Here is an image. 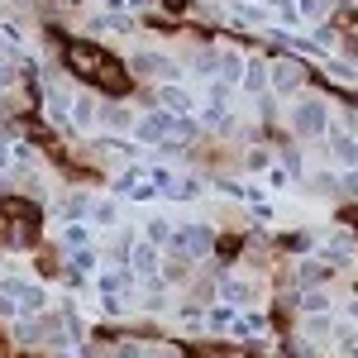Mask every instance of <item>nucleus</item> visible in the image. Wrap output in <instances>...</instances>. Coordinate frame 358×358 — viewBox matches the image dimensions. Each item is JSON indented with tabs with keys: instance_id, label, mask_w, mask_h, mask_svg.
<instances>
[{
	"instance_id": "393cba45",
	"label": "nucleus",
	"mask_w": 358,
	"mask_h": 358,
	"mask_svg": "<svg viewBox=\"0 0 358 358\" xmlns=\"http://www.w3.org/2000/svg\"><path fill=\"white\" fill-rule=\"evenodd\" d=\"M62 239H67V248H86V239H91V234H86V224H77V220H72Z\"/></svg>"
},
{
	"instance_id": "ea45409f",
	"label": "nucleus",
	"mask_w": 358,
	"mask_h": 358,
	"mask_svg": "<svg viewBox=\"0 0 358 358\" xmlns=\"http://www.w3.org/2000/svg\"><path fill=\"white\" fill-rule=\"evenodd\" d=\"M253 5H258V0H253Z\"/></svg>"
},
{
	"instance_id": "423d86ee",
	"label": "nucleus",
	"mask_w": 358,
	"mask_h": 358,
	"mask_svg": "<svg viewBox=\"0 0 358 358\" xmlns=\"http://www.w3.org/2000/svg\"><path fill=\"white\" fill-rule=\"evenodd\" d=\"M172 120H177V115H167V110L138 115V120H134V138H143V143H163V138L172 134Z\"/></svg>"
},
{
	"instance_id": "c756f323",
	"label": "nucleus",
	"mask_w": 358,
	"mask_h": 358,
	"mask_svg": "<svg viewBox=\"0 0 358 358\" xmlns=\"http://www.w3.org/2000/svg\"><path fill=\"white\" fill-rule=\"evenodd\" d=\"M301 15H310V20L330 15V0H301Z\"/></svg>"
},
{
	"instance_id": "7c9ffc66",
	"label": "nucleus",
	"mask_w": 358,
	"mask_h": 358,
	"mask_svg": "<svg viewBox=\"0 0 358 358\" xmlns=\"http://www.w3.org/2000/svg\"><path fill=\"white\" fill-rule=\"evenodd\" d=\"M101 287H106V292H120V287H129V268H124V273H110V277H101Z\"/></svg>"
},
{
	"instance_id": "0eeeda50",
	"label": "nucleus",
	"mask_w": 358,
	"mask_h": 358,
	"mask_svg": "<svg viewBox=\"0 0 358 358\" xmlns=\"http://www.w3.org/2000/svg\"><path fill=\"white\" fill-rule=\"evenodd\" d=\"M306 82V67L296 62V57H282V62H273V91L277 96H296Z\"/></svg>"
},
{
	"instance_id": "ddd939ff",
	"label": "nucleus",
	"mask_w": 358,
	"mask_h": 358,
	"mask_svg": "<svg viewBox=\"0 0 358 358\" xmlns=\"http://www.w3.org/2000/svg\"><path fill=\"white\" fill-rule=\"evenodd\" d=\"M220 62H224V57L215 53V48H196V53L187 57V67H192L196 77H215V72H220Z\"/></svg>"
},
{
	"instance_id": "f704fd0d",
	"label": "nucleus",
	"mask_w": 358,
	"mask_h": 358,
	"mask_svg": "<svg viewBox=\"0 0 358 358\" xmlns=\"http://www.w3.org/2000/svg\"><path fill=\"white\" fill-rule=\"evenodd\" d=\"M10 158H15V153H10V148H5V143H0V167L10 163Z\"/></svg>"
},
{
	"instance_id": "f257e3e1",
	"label": "nucleus",
	"mask_w": 358,
	"mask_h": 358,
	"mask_svg": "<svg viewBox=\"0 0 358 358\" xmlns=\"http://www.w3.org/2000/svg\"><path fill=\"white\" fill-rule=\"evenodd\" d=\"M67 67H72L77 77H91V82L110 86V91L124 86V67H120L115 57H106L101 48H91V43H67Z\"/></svg>"
},
{
	"instance_id": "bb28decb",
	"label": "nucleus",
	"mask_w": 358,
	"mask_h": 358,
	"mask_svg": "<svg viewBox=\"0 0 358 358\" xmlns=\"http://www.w3.org/2000/svg\"><path fill=\"white\" fill-rule=\"evenodd\" d=\"M15 315H20V301H15V296L0 287V320H15Z\"/></svg>"
},
{
	"instance_id": "412c9836",
	"label": "nucleus",
	"mask_w": 358,
	"mask_h": 358,
	"mask_svg": "<svg viewBox=\"0 0 358 358\" xmlns=\"http://www.w3.org/2000/svg\"><path fill=\"white\" fill-rule=\"evenodd\" d=\"M129 253H134V234L124 229V234H115V244H110V258H115V263H129Z\"/></svg>"
},
{
	"instance_id": "39448f33",
	"label": "nucleus",
	"mask_w": 358,
	"mask_h": 358,
	"mask_svg": "<svg viewBox=\"0 0 358 358\" xmlns=\"http://www.w3.org/2000/svg\"><path fill=\"white\" fill-rule=\"evenodd\" d=\"M0 287L20 301V315H38V310H43V287H34V282H24V277H5Z\"/></svg>"
},
{
	"instance_id": "a211bd4d",
	"label": "nucleus",
	"mask_w": 358,
	"mask_h": 358,
	"mask_svg": "<svg viewBox=\"0 0 358 358\" xmlns=\"http://www.w3.org/2000/svg\"><path fill=\"white\" fill-rule=\"evenodd\" d=\"M101 124H106V129H134V115L124 110V106H106V110H101Z\"/></svg>"
},
{
	"instance_id": "72a5a7b5",
	"label": "nucleus",
	"mask_w": 358,
	"mask_h": 358,
	"mask_svg": "<svg viewBox=\"0 0 358 358\" xmlns=\"http://www.w3.org/2000/svg\"><path fill=\"white\" fill-rule=\"evenodd\" d=\"M110 358H138V349H134V344H120V349H115Z\"/></svg>"
},
{
	"instance_id": "f3484780",
	"label": "nucleus",
	"mask_w": 358,
	"mask_h": 358,
	"mask_svg": "<svg viewBox=\"0 0 358 358\" xmlns=\"http://www.w3.org/2000/svg\"><path fill=\"white\" fill-rule=\"evenodd\" d=\"M349 253H354V239H349V234H334L330 244L320 248V258H325V263H344Z\"/></svg>"
},
{
	"instance_id": "2eb2a0df",
	"label": "nucleus",
	"mask_w": 358,
	"mask_h": 358,
	"mask_svg": "<svg viewBox=\"0 0 358 358\" xmlns=\"http://www.w3.org/2000/svg\"><path fill=\"white\" fill-rule=\"evenodd\" d=\"M220 296L229 306H239V301H253V287H248V282H239V277H220Z\"/></svg>"
},
{
	"instance_id": "c9c22d12",
	"label": "nucleus",
	"mask_w": 358,
	"mask_h": 358,
	"mask_svg": "<svg viewBox=\"0 0 358 358\" xmlns=\"http://www.w3.org/2000/svg\"><path fill=\"white\" fill-rule=\"evenodd\" d=\"M349 354H354V358H358V334H349Z\"/></svg>"
},
{
	"instance_id": "f8f14e48",
	"label": "nucleus",
	"mask_w": 358,
	"mask_h": 358,
	"mask_svg": "<svg viewBox=\"0 0 358 358\" xmlns=\"http://www.w3.org/2000/svg\"><path fill=\"white\" fill-rule=\"evenodd\" d=\"M330 263L325 258H310V263H301V273H296V282H301V292H310V287H325L330 282Z\"/></svg>"
},
{
	"instance_id": "2f4dec72",
	"label": "nucleus",
	"mask_w": 358,
	"mask_h": 358,
	"mask_svg": "<svg viewBox=\"0 0 358 358\" xmlns=\"http://www.w3.org/2000/svg\"><path fill=\"white\" fill-rule=\"evenodd\" d=\"M282 163H287L292 177H301V153H296V148H282Z\"/></svg>"
},
{
	"instance_id": "9b49d317",
	"label": "nucleus",
	"mask_w": 358,
	"mask_h": 358,
	"mask_svg": "<svg viewBox=\"0 0 358 358\" xmlns=\"http://www.w3.org/2000/svg\"><path fill=\"white\" fill-rule=\"evenodd\" d=\"M330 134V153L339 158L344 167H358V138L354 134H344V129H325Z\"/></svg>"
},
{
	"instance_id": "f03ea898",
	"label": "nucleus",
	"mask_w": 358,
	"mask_h": 358,
	"mask_svg": "<svg viewBox=\"0 0 358 358\" xmlns=\"http://www.w3.org/2000/svg\"><path fill=\"white\" fill-rule=\"evenodd\" d=\"M325 124H330V110L320 96H301L292 106V134L296 138H325Z\"/></svg>"
},
{
	"instance_id": "b1692460",
	"label": "nucleus",
	"mask_w": 358,
	"mask_h": 358,
	"mask_svg": "<svg viewBox=\"0 0 358 358\" xmlns=\"http://www.w3.org/2000/svg\"><path fill=\"white\" fill-rule=\"evenodd\" d=\"M115 215H120L115 201H96V206H91V220H96V224H115Z\"/></svg>"
},
{
	"instance_id": "5701e85b",
	"label": "nucleus",
	"mask_w": 358,
	"mask_h": 358,
	"mask_svg": "<svg viewBox=\"0 0 358 358\" xmlns=\"http://www.w3.org/2000/svg\"><path fill=\"white\" fill-rule=\"evenodd\" d=\"M310 187L320 196H339V177H334V172H320V177H310Z\"/></svg>"
},
{
	"instance_id": "1a4fd4ad",
	"label": "nucleus",
	"mask_w": 358,
	"mask_h": 358,
	"mask_svg": "<svg viewBox=\"0 0 358 358\" xmlns=\"http://www.w3.org/2000/svg\"><path fill=\"white\" fill-rule=\"evenodd\" d=\"M268 72H273V67H268L263 57H248V62H244V77H239V82H244V96H268V86H273Z\"/></svg>"
},
{
	"instance_id": "473e14b6",
	"label": "nucleus",
	"mask_w": 358,
	"mask_h": 358,
	"mask_svg": "<svg viewBox=\"0 0 358 358\" xmlns=\"http://www.w3.org/2000/svg\"><path fill=\"white\" fill-rule=\"evenodd\" d=\"M158 5H163L167 15H182V10H187V0H158Z\"/></svg>"
},
{
	"instance_id": "e433bc0d",
	"label": "nucleus",
	"mask_w": 358,
	"mask_h": 358,
	"mask_svg": "<svg viewBox=\"0 0 358 358\" xmlns=\"http://www.w3.org/2000/svg\"><path fill=\"white\" fill-rule=\"evenodd\" d=\"M138 5H153V0H129V10H138Z\"/></svg>"
},
{
	"instance_id": "7ed1b4c3",
	"label": "nucleus",
	"mask_w": 358,
	"mask_h": 358,
	"mask_svg": "<svg viewBox=\"0 0 358 358\" xmlns=\"http://www.w3.org/2000/svg\"><path fill=\"white\" fill-rule=\"evenodd\" d=\"M129 72H134V77H153V82L163 86V82H177V77H182V62H172V57H163V53H134L129 57Z\"/></svg>"
},
{
	"instance_id": "c85d7f7f",
	"label": "nucleus",
	"mask_w": 358,
	"mask_h": 358,
	"mask_svg": "<svg viewBox=\"0 0 358 358\" xmlns=\"http://www.w3.org/2000/svg\"><path fill=\"white\" fill-rule=\"evenodd\" d=\"M339 196L358 201V172H344V177H339Z\"/></svg>"
},
{
	"instance_id": "4468645a",
	"label": "nucleus",
	"mask_w": 358,
	"mask_h": 358,
	"mask_svg": "<svg viewBox=\"0 0 358 358\" xmlns=\"http://www.w3.org/2000/svg\"><path fill=\"white\" fill-rule=\"evenodd\" d=\"M129 263H134V273H158V244H134V253H129Z\"/></svg>"
},
{
	"instance_id": "aec40b11",
	"label": "nucleus",
	"mask_w": 358,
	"mask_h": 358,
	"mask_svg": "<svg viewBox=\"0 0 358 358\" xmlns=\"http://www.w3.org/2000/svg\"><path fill=\"white\" fill-rule=\"evenodd\" d=\"M57 215L62 220H77V215H91V206H86L82 196H67V201H57Z\"/></svg>"
},
{
	"instance_id": "58836bf2",
	"label": "nucleus",
	"mask_w": 358,
	"mask_h": 358,
	"mask_svg": "<svg viewBox=\"0 0 358 358\" xmlns=\"http://www.w3.org/2000/svg\"><path fill=\"white\" fill-rule=\"evenodd\" d=\"M349 220H354V224H358V210H354V215H349Z\"/></svg>"
},
{
	"instance_id": "6ab92c4d",
	"label": "nucleus",
	"mask_w": 358,
	"mask_h": 358,
	"mask_svg": "<svg viewBox=\"0 0 358 358\" xmlns=\"http://www.w3.org/2000/svg\"><path fill=\"white\" fill-rule=\"evenodd\" d=\"M301 310H306V315H325V310H330V296L310 287V292H306V296H301Z\"/></svg>"
},
{
	"instance_id": "20e7f679",
	"label": "nucleus",
	"mask_w": 358,
	"mask_h": 358,
	"mask_svg": "<svg viewBox=\"0 0 358 358\" xmlns=\"http://www.w3.org/2000/svg\"><path fill=\"white\" fill-rule=\"evenodd\" d=\"M167 248H182V253H192L196 263H201V258H210V248H215V229H210V224H182Z\"/></svg>"
},
{
	"instance_id": "cd10ccee",
	"label": "nucleus",
	"mask_w": 358,
	"mask_h": 358,
	"mask_svg": "<svg viewBox=\"0 0 358 358\" xmlns=\"http://www.w3.org/2000/svg\"><path fill=\"white\" fill-rule=\"evenodd\" d=\"M206 96H210V106H224V101H229V82H210V91H206Z\"/></svg>"
},
{
	"instance_id": "a878e982",
	"label": "nucleus",
	"mask_w": 358,
	"mask_h": 358,
	"mask_svg": "<svg viewBox=\"0 0 358 358\" xmlns=\"http://www.w3.org/2000/svg\"><path fill=\"white\" fill-rule=\"evenodd\" d=\"M229 320H234V306H229V301H224V306H210V325H215V330H224Z\"/></svg>"
},
{
	"instance_id": "4c0bfd02",
	"label": "nucleus",
	"mask_w": 358,
	"mask_h": 358,
	"mask_svg": "<svg viewBox=\"0 0 358 358\" xmlns=\"http://www.w3.org/2000/svg\"><path fill=\"white\" fill-rule=\"evenodd\" d=\"M106 5H115V10H120V5H129V0H106Z\"/></svg>"
},
{
	"instance_id": "4be33fe9",
	"label": "nucleus",
	"mask_w": 358,
	"mask_h": 358,
	"mask_svg": "<svg viewBox=\"0 0 358 358\" xmlns=\"http://www.w3.org/2000/svg\"><path fill=\"white\" fill-rule=\"evenodd\" d=\"M172 234H177V229H172L167 220H153V224H148V244H158V248L172 244Z\"/></svg>"
},
{
	"instance_id": "6e6552de",
	"label": "nucleus",
	"mask_w": 358,
	"mask_h": 358,
	"mask_svg": "<svg viewBox=\"0 0 358 358\" xmlns=\"http://www.w3.org/2000/svg\"><path fill=\"white\" fill-rule=\"evenodd\" d=\"M153 101H158V110H167V115H192V96H187V86H177V82H163L153 91Z\"/></svg>"
},
{
	"instance_id": "dca6fc26",
	"label": "nucleus",
	"mask_w": 358,
	"mask_h": 358,
	"mask_svg": "<svg viewBox=\"0 0 358 358\" xmlns=\"http://www.w3.org/2000/svg\"><path fill=\"white\" fill-rule=\"evenodd\" d=\"M48 120H53V124L72 120V96H67V91H57V86H48Z\"/></svg>"
},
{
	"instance_id": "9d476101",
	"label": "nucleus",
	"mask_w": 358,
	"mask_h": 358,
	"mask_svg": "<svg viewBox=\"0 0 358 358\" xmlns=\"http://www.w3.org/2000/svg\"><path fill=\"white\" fill-rule=\"evenodd\" d=\"M101 110H106V106H101L96 96H77V101H72V124H77V129H96V124H101Z\"/></svg>"
}]
</instances>
